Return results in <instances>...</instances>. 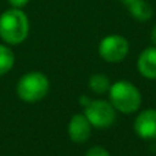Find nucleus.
<instances>
[{"instance_id": "nucleus-8", "label": "nucleus", "mask_w": 156, "mask_h": 156, "mask_svg": "<svg viewBox=\"0 0 156 156\" xmlns=\"http://www.w3.org/2000/svg\"><path fill=\"white\" fill-rule=\"evenodd\" d=\"M137 69L147 80H156V45L145 48L137 60Z\"/></svg>"}, {"instance_id": "nucleus-2", "label": "nucleus", "mask_w": 156, "mask_h": 156, "mask_svg": "<svg viewBox=\"0 0 156 156\" xmlns=\"http://www.w3.org/2000/svg\"><path fill=\"white\" fill-rule=\"evenodd\" d=\"M108 96H110V103L112 104V107L122 114L136 112L143 101V97L137 86L123 80L111 83Z\"/></svg>"}, {"instance_id": "nucleus-15", "label": "nucleus", "mask_w": 156, "mask_h": 156, "mask_svg": "<svg viewBox=\"0 0 156 156\" xmlns=\"http://www.w3.org/2000/svg\"><path fill=\"white\" fill-rule=\"evenodd\" d=\"M122 3H123V4H126V5H129L130 3H133V2H136V0H121Z\"/></svg>"}, {"instance_id": "nucleus-11", "label": "nucleus", "mask_w": 156, "mask_h": 156, "mask_svg": "<svg viewBox=\"0 0 156 156\" xmlns=\"http://www.w3.org/2000/svg\"><path fill=\"white\" fill-rule=\"evenodd\" d=\"M14 54L8 47L0 44V76L8 73L14 66Z\"/></svg>"}, {"instance_id": "nucleus-1", "label": "nucleus", "mask_w": 156, "mask_h": 156, "mask_svg": "<svg viewBox=\"0 0 156 156\" xmlns=\"http://www.w3.org/2000/svg\"><path fill=\"white\" fill-rule=\"evenodd\" d=\"M29 34V19L21 8H10L0 15V37L11 45L21 44Z\"/></svg>"}, {"instance_id": "nucleus-6", "label": "nucleus", "mask_w": 156, "mask_h": 156, "mask_svg": "<svg viewBox=\"0 0 156 156\" xmlns=\"http://www.w3.org/2000/svg\"><path fill=\"white\" fill-rule=\"evenodd\" d=\"M67 133L73 143L82 144L89 140L92 133V125L85 114H76L71 116L67 126Z\"/></svg>"}, {"instance_id": "nucleus-3", "label": "nucleus", "mask_w": 156, "mask_h": 156, "mask_svg": "<svg viewBox=\"0 0 156 156\" xmlns=\"http://www.w3.org/2000/svg\"><path fill=\"white\" fill-rule=\"evenodd\" d=\"M49 90V80L40 71H30L25 74L16 85V93L19 99L27 103H36L43 100Z\"/></svg>"}, {"instance_id": "nucleus-13", "label": "nucleus", "mask_w": 156, "mask_h": 156, "mask_svg": "<svg viewBox=\"0 0 156 156\" xmlns=\"http://www.w3.org/2000/svg\"><path fill=\"white\" fill-rule=\"evenodd\" d=\"M14 8H22L29 3V0H7Z\"/></svg>"}, {"instance_id": "nucleus-5", "label": "nucleus", "mask_w": 156, "mask_h": 156, "mask_svg": "<svg viewBox=\"0 0 156 156\" xmlns=\"http://www.w3.org/2000/svg\"><path fill=\"white\" fill-rule=\"evenodd\" d=\"M99 55L108 63H119L129 54V43L121 34L105 36L99 43Z\"/></svg>"}, {"instance_id": "nucleus-9", "label": "nucleus", "mask_w": 156, "mask_h": 156, "mask_svg": "<svg viewBox=\"0 0 156 156\" xmlns=\"http://www.w3.org/2000/svg\"><path fill=\"white\" fill-rule=\"evenodd\" d=\"M127 7H129L130 15L140 22H145L148 19H151L152 14H154L151 4L145 0H136V2L130 3Z\"/></svg>"}, {"instance_id": "nucleus-14", "label": "nucleus", "mask_w": 156, "mask_h": 156, "mask_svg": "<svg viewBox=\"0 0 156 156\" xmlns=\"http://www.w3.org/2000/svg\"><path fill=\"white\" fill-rule=\"evenodd\" d=\"M151 40H152V43L156 45V25L154 27H152V32H151Z\"/></svg>"}, {"instance_id": "nucleus-12", "label": "nucleus", "mask_w": 156, "mask_h": 156, "mask_svg": "<svg viewBox=\"0 0 156 156\" xmlns=\"http://www.w3.org/2000/svg\"><path fill=\"white\" fill-rule=\"evenodd\" d=\"M85 156H111L110 152L101 145H94L86 151Z\"/></svg>"}, {"instance_id": "nucleus-10", "label": "nucleus", "mask_w": 156, "mask_h": 156, "mask_svg": "<svg viewBox=\"0 0 156 156\" xmlns=\"http://www.w3.org/2000/svg\"><path fill=\"white\" fill-rule=\"evenodd\" d=\"M88 86L93 93L103 94L110 90L111 81H110V78L107 76H104V74H93V76L89 78Z\"/></svg>"}, {"instance_id": "nucleus-4", "label": "nucleus", "mask_w": 156, "mask_h": 156, "mask_svg": "<svg viewBox=\"0 0 156 156\" xmlns=\"http://www.w3.org/2000/svg\"><path fill=\"white\" fill-rule=\"evenodd\" d=\"M85 116L90 122L92 127L108 129L116 119V110L110 101L105 100H92L85 105Z\"/></svg>"}, {"instance_id": "nucleus-7", "label": "nucleus", "mask_w": 156, "mask_h": 156, "mask_svg": "<svg viewBox=\"0 0 156 156\" xmlns=\"http://www.w3.org/2000/svg\"><path fill=\"white\" fill-rule=\"evenodd\" d=\"M134 132L143 140L156 138V110H144L136 116Z\"/></svg>"}]
</instances>
